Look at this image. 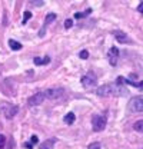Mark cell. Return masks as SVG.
<instances>
[{"mask_svg":"<svg viewBox=\"0 0 143 149\" xmlns=\"http://www.w3.org/2000/svg\"><path fill=\"white\" fill-rule=\"evenodd\" d=\"M96 95L100 96V97H107V96H116V97H120V96H127L129 92L127 89L120 86V85H103V86H99Z\"/></svg>","mask_w":143,"mask_h":149,"instance_id":"6da1fadb","label":"cell"},{"mask_svg":"<svg viewBox=\"0 0 143 149\" xmlns=\"http://www.w3.org/2000/svg\"><path fill=\"white\" fill-rule=\"evenodd\" d=\"M106 118L103 116V115H97V113H94L93 116H92V128L94 132H100V130H103L106 128Z\"/></svg>","mask_w":143,"mask_h":149,"instance_id":"7a4b0ae2","label":"cell"},{"mask_svg":"<svg viewBox=\"0 0 143 149\" xmlns=\"http://www.w3.org/2000/svg\"><path fill=\"white\" fill-rule=\"evenodd\" d=\"M129 109L133 113H137V112H143V96H135L130 99L129 102Z\"/></svg>","mask_w":143,"mask_h":149,"instance_id":"3957f363","label":"cell"},{"mask_svg":"<svg viewBox=\"0 0 143 149\" xmlns=\"http://www.w3.org/2000/svg\"><path fill=\"white\" fill-rule=\"evenodd\" d=\"M43 93L47 99H59L65 95V89L63 88H50V89H46Z\"/></svg>","mask_w":143,"mask_h":149,"instance_id":"277c9868","label":"cell"},{"mask_svg":"<svg viewBox=\"0 0 143 149\" xmlns=\"http://www.w3.org/2000/svg\"><path fill=\"white\" fill-rule=\"evenodd\" d=\"M1 108H6V109H1V112L4 113L6 119H12L13 116H16L19 112V106L16 105H9V103H3Z\"/></svg>","mask_w":143,"mask_h":149,"instance_id":"5b68a950","label":"cell"},{"mask_svg":"<svg viewBox=\"0 0 143 149\" xmlns=\"http://www.w3.org/2000/svg\"><path fill=\"white\" fill-rule=\"evenodd\" d=\"M80 82H82V85H83L85 88L96 86V83H97V77H96L93 73H86L85 76H82Z\"/></svg>","mask_w":143,"mask_h":149,"instance_id":"8992f818","label":"cell"},{"mask_svg":"<svg viewBox=\"0 0 143 149\" xmlns=\"http://www.w3.org/2000/svg\"><path fill=\"white\" fill-rule=\"evenodd\" d=\"M44 93L43 92H37L35 93L33 96H30L29 97V100H27V103L30 105V106H39V105H42L43 103V100H44Z\"/></svg>","mask_w":143,"mask_h":149,"instance_id":"52a82bcc","label":"cell"},{"mask_svg":"<svg viewBox=\"0 0 143 149\" xmlns=\"http://www.w3.org/2000/svg\"><path fill=\"white\" fill-rule=\"evenodd\" d=\"M107 59H109V63L112 66H116L117 65V59H119V49L117 47H110L109 53H107Z\"/></svg>","mask_w":143,"mask_h":149,"instance_id":"ba28073f","label":"cell"},{"mask_svg":"<svg viewBox=\"0 0 143 149\" xmlns=\"http://www.w3.org/2000/svg\"><path fill=\"white\" fill-rule=\"evenodd\" d=\"M113 36L116 37V40H117L119 43H126V42H129V37L126 36V33H123L122 30H115V32H113Z\"/></svg>","mask_w":143,"mask_h":149,"instance_id":"9c48e42d","label":"cell"},{"mask_svg":"<svg viewBox=\"0 0 143 149\" xmlns=\"http://www.w3.org/2000/svg\"><path fill=\"white\" fill-rule=\"evenodd\" d=\"M50 62V57L49 56H44V57H37L36 56L35 59H33V63L37 65V66H43V65H47Z\"/></svg>","mask_w":143,"mask_h":149,"instance_id":"30bf717a","label":"cell"},{"mask_svg":"<svg viewBox=\"0 0 143 149\" xmlns=\"http://www.w3.org/2000/svg\"><path fill=\"white\" fill-rule=\"evenodd\" d=\"M63 120H65V123H66V125H73V123H74V120H76V115H74L73 112H69L67 115H65Z\"/></svg>","mask_w":143,"mask_h":149,"instance_id":"8fae6325","label":"cell"},{"mask_svg":"<svg viewBox=\"0 0 143 149\" xmlns=\"http://www.w3.org/2000/svg\"><path fill=\"white\" fill-rule=\"evenodd\" d=\"M54 142H56L54 139H47V141H44V142L40 143V149H53Z\"/></svg>","mask_w":143,"mask_h":149,"instance_id":"7c38bea8","label":"cell"},{"mask_svg":"<svg viewBox=\"0 0 143 149\" xmlns=\"http://www.w3.org/2000/svg\"><path fill=\"white\" fill-rule=\"evenodd\" d=\"M9 46H10V49L12 50H20L23 46H22V43H19V42H16L15 39H10L9 40Z\"/></svg>","mask_w":143,"mask_h":149,"instance_id":"4fadbf2b","label":"cell"},{"mask_svg":"<svg viewBox=\"0 0 143 149\" xmlns=\"http://www.w3.org/2000/svg\"><path fill=\"white\" fill-rule=\"evenodd\" d=\"M56 17H57V16H56L54 13H49V15L46 16V19H44V24H43V26L46 27L47 24H50L52 22H54V20H56Z\"/></svg>","mask_w":143,"mask_h":149,"instance_id":"5bb4252c","label":"cell"},{"mask_svg":"<svg viewBox=\"0 0 143 149\" xmlns=\"http://www.w3.org/2000/svg\"><path fill=\"white\" fill-rule=\"evenodd\" d=\"M92 13V9H87L86 12H77V13H74V19H83L85 16H87V15H90Z\"/></svg>","mask_w":143,"mask_h":149,"instance_id":"9a60e30c","label":"cell"},{"mask_svg":"<svg viewBox=\"0 0 143 149\" xmlns=\"http://www.w3.org/2000/svg\"><path fill=\"white\" fill-rule=\"evenodd\" d=\"M133 129L137 130V132H142V133H143V119H142V120H137V122L133 125Z\"/></svg>","mask_w":143,"mask_h":149,"instance_id":"2e32d148","label":"cell"},{"mask_svg":"<svg viewBox=\"0 0 143 149\" xmlns=\"http://www.w3.org/2000/svg\"><path fill=\"white\" fill-rule=\"evenodd\" d=\"M32 17V13L27 10V12H24V17H23V20H22V24H26L27 22H29V19Z\"/></svg>","mask_w":143,"mask_h":149,"instance_id":"e0dca14e","label":"cell"},{"mask_svg":"<svg viewBox=\"0 0 143 149\" xmlns=\"http://www.w3.org/2000/svg\"><path fill=\"white\" fill-rule=\"evenodd\" d=\"M87 149H102V146H100L99 142H93V143H90L87 146Z\"/></svg>","mask_w":143,"mask_h":149,"instance_id":"ac0fdd59","label":"cell"},{"mask_svg":"<svg viewBox=\"0 0 143 149\" xmlns=\"http://www.w3.org/2000/svg\"><path fill=\"white\" fill-rule=\"evenodd\" d=\"M79 57H80V59H87V57H89V52H87V50H82V52L79 53Z\"/></svg>","mask_w":143,"mask_h":149,"instance_id":"d6986e66","label":"cell"},{"mask_svg":"<svg viewBox=\"0 0 143 149\" xmlns=\"http://www.w3.org/2000/svg\"><path fill=\"white\" fill-rule=\"evenodd\" d=\"M72 26H73V20H72V19L65 20V27H66V29H70Z\"/></svg>","mask_w":143,"mask_h":149,"instance_id":"ffe728a7","label":"cell"},{"mask_svg":"<svg viewBox=\"0 0 143 149\" xmlns=\"http://www.w3.org/2000/svg\"><path fill=\"white\" fill-rule=\"evenodd\" d=\"M30 143H32V145H36V143H39V138H37L36 135H32V138H30Z\"/></svg>","mask_w":143,"mask_h":149,"instance_id":"44dd1931","label":"cell"},{"mask_svg":"<svg viewBox=\"0 0 143 149\" xmlns=\"http://www.w3.org/2000/svg\"><path fill=\"white\" fill-rule=\"evenodd\" d=\"M4 142H6V136L4 135H0V149L4 148Z\"/></svg>","mask_w":143,"mask_h":149,"instance_id":"7402d4cb","label":"cell"},{"mask_svg":"<svg viewBox=\"0 0 143 149\" xmlns=\"http://www.w3.org/2000/svg\"><path fill=\"white\" fill-rule=\"evenodd\" d=\"M30 3H32V4H35V6H43V4H44V1H43V0H32Z\"/></svg>","mask_w":143,"mask_h":149,"instance_id":"603a6c76","label":"cell"},{"mask_svg":"<svg viewBox=\"0 0 143 149\" xmlns=\"http://www.w3.org/2000/svg\"><path fill=\"white\" fill-rule=\"evenodd\" d=\"M137 12L143 15V1H140V3H139V6H137Z\"/></svg>","mask_w":143,"mask_h":149,"instance_id":"cb8c5ba5","label":"cell"},{"mask_svg":"<svg viewBox=\"0 0 143 149\" xmlns=\"http://www.w3.org/2000/svg\"><path fill=\"white\" fill-rule=\"evenodd\" d=\"M24 146H26L27 149H33V145H32L30 142H24Z\"/></svg>","mask_w":143,"mask_h":149,"instance_id":"d4e9b609","label":"cell"},{"mask_svg":"<svg viewBox=\"0 0 143 149\" xmlns=\"http://www.w3.org/2000/svg\"><path fill=\"white\" fill-rule=\"evenodd\" d=\"M137 88H139V89H143V82H139V83H137Z\"/></svg>","mask_w":143,"mask_h":149,"instance_id":"484cf974","label":"cell"}]
</instances>
